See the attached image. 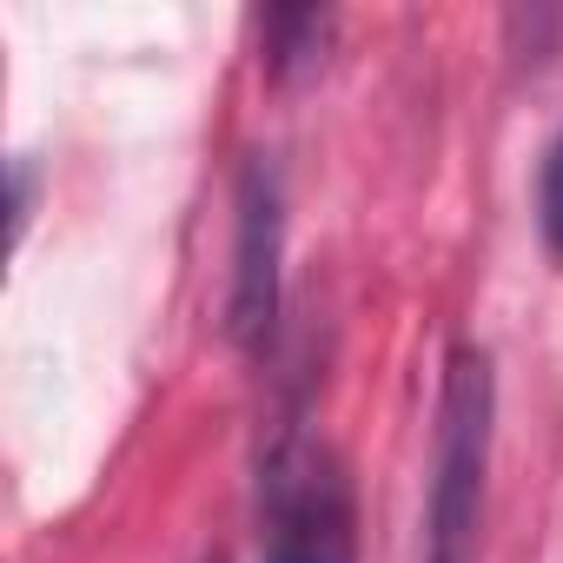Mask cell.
Listing matches in <instances>:
<instances>
[{
  "mask_svg": "<svg viewBox=\"0 0 563 563\" xmlns=\"http://www.w3.org/2000/svg\"><path fill=\"white\" fill-rule=\"evenodd\" d=\"M258 563H358V484L332 438L286 418L258 451L252 484Z\"/></svg>",
  "mask_w": 563,
  "mask_h": 563,
  "instance_id": "obj_1",
  "label": "cell"
},
{
  "mask_svg": "<svg viewBox=\"0 0 563 563\" xmlns=\"http://www.w3.org/2000/svg\"><path fill=\"white\" fill-rule=\"evenodd\" d=\"M490 444H497V365L477 339H464L444 352V378H438V431H431V477H424V563H477Z\"/></svg>",
  "mask_w": 563,
  "mask_h": 563,
  "instance_id": "obj_2",
  "label": "cell"
},
{
  "mask_svg": "<svg viewBox=\"0 0 563 563\" xmlns=\"http://www.w3.org/2000/svg\"><path fill=\"white\" fill-rule=\"evenodd\" d=\"M286 312V179L272 153H252L232 186V292L225 332L245 352H265Z\"/></svg>",
  "mask_w": 563,
  "mask_h": 563,
  "instance_id": "obj_3",
  "label": "cell"
},
{
  "mask_svg": "<svg viewBox=\"0 0 563 563\" xmlns=\"http://www.w3.org/2000/svg\"><path fill=\"white\" fill-rule=\"evenodd\" d=\"M332 41H339V14L332 8H272V14H258V47H265L258 60H265V74L278 87L312 80L325 67Z\"/></svg>",
  "mask_w": 563,
  "mask_h": 563,
  "instance_id": "obj_4",
  "label": "cell"
},
{
  "mask_svg": "<svg viewBox=\"0 0 563 563\" xmlns=\"http://www.w3.org/2000/svg\"><path fill=\"white\" fill-rule=\"evenodd\" d=\"M530 199H537V232H543L550 258H563V126L537 153V192Z\"/></svg>",
  "mask_w": 563,
  "mask_h": 563,
  "instance_id": "obj_5",
  "label": "cell"
},
{
  "mask_svg": "<svg viewBox=\"0 0 563 563\" xmlns=\"http://www.w3.org/2000/svg\"><path fill=\"white\" fill-rule=\"evenodd\" d=\"M34 206H41V159L34 153H14L8 159V239L21 245L27 225H34Z\"/></svg>",
  "mask_w": 563,
  "mask_h": 563,
  "instance_id": "obj_6",
  "label": "cell"
},
{
  "mask_svg": "<svg viewBox=\"0 0 563 563\" xmlns=\"http://www.w3.org/2000/svg\"><path fill=\"white\" fill-rule=\"evenodd\" d=\"M212 563H219V556H212Z\"/></svg>",
  "mask_w": 563,
  "mask_h": 563,
  "instance_id": "obj_7",
  "label": "cell"
}]
</instances>
